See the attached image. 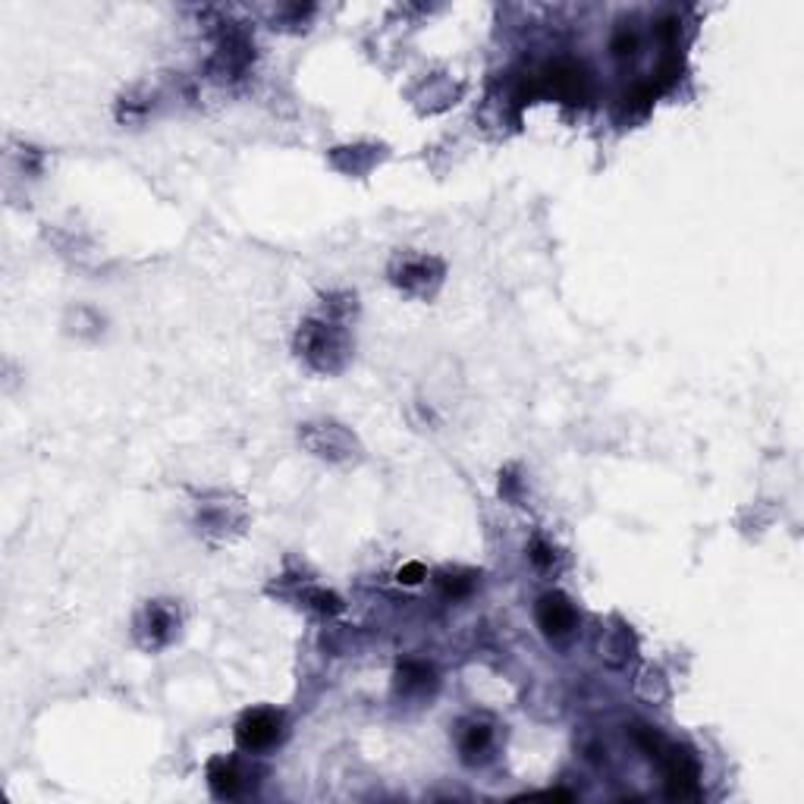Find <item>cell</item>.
I'll return each instance as SVG.
<instances>
[{
  "mask_svg": "<svg viewBox=\"0 0 804 804\" xmlns=\"http://www.w3.org/2000/svg\"><path fill=\"white\" fill-rule=\"evenodd\" d=\"M245 525H249V509H245V503L240 497L218 491V494H208V497L198 500L196 528L205 541H230V538L242 535Z\"/></svg>",
  "mask_w": 804,
  "mask_h": 804,
  "instance_id": "cell-2",
  "label": "cell"
},
{
  "mask_svg": "<svg viewBox=\"0 0 804 804\" xmlns=\"http://www.w3.org/2000/svg\"><path fill=\"white\" fill-rule=\"evenodd\" d=\"M519 487H522V481L516 478L513 472H506L500 481V494L506 500H519Z\"/></svg>",
  "mask_w": 804,
  "mask_h": 804,
  "instance_id": "cell-20",
  "label": "cell"
},
{
  "mask_svg": "<svg viewBox=\"0 0 804 804\" xmlns=\"http://www.w3.org/2000/svg\"><path fill=\"white\" fill-rule=\"evenodd\" d=\"M302 604L315 613H321V616H337L343 609V601L327 587H308L302 594Z\"/></svg>",
  "mask_w": 804,
  "mask_h": 804,
  "instance_id": "cell-15",
  "label": "cell"
},
{
  "mask_svg": "<svg viewBox=\"0 0 804 804\" xmlns=\"http://www.w3.org/2000/svg\"><path fill=\"white\" fill-rule=\"evenodd\" d=\"M252 57H255V44H252V38H249L242 29H236V25H227V29L220 32L218 51H214V57H211V69H214L218 79H236V76H242V73L249 69Z\"/></svg>",
  "mask_w": 804,
  "mask_h": 804,
  "instance_id": "cell-9",
  "label": "cell"
},
{
  "mask_svg": "<svg viewBox=\"0 0 804 804\" xmlns=\"http://www.w3.org/2000/svg\"><path fill=\"white\" fill-rule=\"evenodd\" d=\"M249 785V770L242 767L236 758H211L208 761V789L211 795L227 802V799H240Z\"/></svg>",
  "mask_w": 804,
  "mask_h": 804,
  "instance_id": "cell-11",
  "label": "cell"
},
{
  "mask_svg": "<svg viewBox=\"0 0 804 804\" xmlns=\"http://www.w3.org/2000/svg\"><path fill=\"white\" fill-rule=\"evenodd\" d=\"M179 629V609L170 601H148L135 619V641L145 651H161L176 638Z\"/></svg>",
  "mask_w": 804,
  "mask_h": 804,
  "instance_id": "cell-7",
  "label": "cell"
},
{
  "mask_svg": "<svg viewBox=\"0 0 804 804\" xmlns=\"http://www.w3.org/2000/svg\"><path fill=\"white\" fill-rule=\"evenodd\" d=\"M528 560L538 565L541 572H547V569H553V563H557V553H553V547L543 541V538H531V543H528Z\"/></svg>",
  "mask_w": 804,
  "mask_h": 804,
  "instance_id": "cell-17",
  "label": "cell"
},
{
  "mask_svg": "<svg viewBox=\"0 0 804 804\" xmlns=\"http://www.w3.org/2000/svg\"><path fill=\"white\" fill-rule=\"evenodd\" d=\"M428 579V569L421 563H406L399 572H396V582L399 585H418V582H425Z\"/></svg>",
  "mask_w": 804,
  "mask_h": 804,
  "instance_id": "cell-19",
  "label": "cell"
},
{
  "mask_svg": "<svg viewBox=\"0 0 804 804\" xmlns=\"http://www.w3.org/2000/svg\"><path fill=\"white\" fill-rule=\"evenodd\" d=\"M653 758L663 770V783H667L670 799H697L701 795V761L692 748L663 741Z\"/></svg>",
  "mask_w": 804,
  "mask_h": 804,
  "instance_id": "cell-5",
  "label": "cell"
},
{
  "mask_svg": "<svg viewBox=\"0 0 804 804\" xmlns=\"http://www.w3.org/2000/svg\"><path fill=\"white\" fill-rule=\"evenodd\" d=\"M613 54L616 57H631L635 51H638V35L635 32H629V29H619L616 35H613Z\"/></svg>",
  "mask_w": 804,
  "mask_h": 804,
  "instance_id": "cell-18",
  "label": "cell"
},
{
  "mask_svg": "<svg viewBox=\"0 0 804 804\" xmlns=\"http://www.w3.org/2000/svg\"><path fill=\"white\" fill-rule=\"evenodd\" d=\"M343 152H349V164L346 167H340V170H343V174L359 176V174H368L371 164L377 161V154L374 152H381V148L368 145V148H343Z\"/></svg>",
  "mask_w": 804,
  "mask_h": 804,
  "instance_id": "cell-16",
  "label": "cell"
},
{
  "mask_svg": "<svg viewBox=\"0 0 804 804\" xmlns=\"http://www.w3.org/2000/svg\"><path fill=\"white\" fill-rule=\"evenodd\" d=\"M447 277V267L434 255L403 252L390 262V283L415 299H431Z\"/></svg>",
  "mask_w": 804,
  "mask_h": 804,
  "instance_id": "cell-4",
  "label": "cell"
},
{
  "mask_svg": "<svg viewBox=\"0 0 804 804\" xmlns=\"http://www.w3.org/2000/svg\"><path fill=\"white\" fill-rule=\"evenodd\" d=\"M236 748L245 755H264L283 739V714L277 707H252L236 723Z\"/></svg>",
  "mask_w": 804,
  "mask_h": 804,
  "instance_id": "cell-6",
  "label": "cell"
},
{
  "mask_svg": "<svg viewBox=\"0 0 804 804\" xmlns=\"http://www.w3.org/2000/svg\"><path fill=\"white\" fill-rule=\"evenodd\" d=\"M299 443L311 456L333 462V465H349L362 459V443L340 421H308L299 428Z\"/></svg>",
  "mask_w": 804,
  "mask_h": 804,
  "instance_id": "cell-3",
  "label": "cell"
},
{
  "mask_svg": "<svg viewBox=\"0 0 804 804\" xmlns=\"http://www.w3.org/2000/svg\"><path fill=\"white\" fill-rule=\"evenodd\" d=\"M437 675L434 670L428 667V663H421V660H406V663H399V670H396V685L406 692V695H425L428 689H434Z\"/></svg>",
  "mask_w": 804,
  "mask_h": 804,
  "instance_id": "cell-12",
  "label": "cell"
},
{
  "mask_svg": "<svg viewBox=\"0 0 804 804\" xmlns=\"http://www.w3.org/2000/svg\"><path fill=\"white\" fill-rule=\"evenodd\" d=\"M296 355L318 374H340L352 359V337L333 318H308L296 330Z\"/></svg>",
  "mask_w": 804,
  "mask_h": 804,
  "instance_id": "cell-1",
  "label": "cell"
},
{
  "mask_svg": "<svg viewBox=\"0 0 804 804\" xmlns=\"http://www.w3.org/2000/svg\"><path fill=\"white\" fill-rule=\"evenodd\" d=\"M491 745H494V729H491L487 723H469V726L462 729L459 748H462V755H465L469 761H475L478 755H487Z\"/></svg>",
  "mask_w": 804,
  "mask_h": 804,
  "instance_id": "cell-14",
  "label": "cell"
},
{
  "mask_svg": "<svg viewBox=\"0 0 804 804\" xmlns=\"http://www.w3.org/2000/svg\"><path fill=\"white\" fill-rule=\"evenodd\" d=\"M541 88L565 104H585L591 98V76L575 60H557L541 73Z\"/></svg>",
  "mask_w": 804,
  "mask_h": 804,
  "instance_id": "cell-8",
  "label": "cell"
},
{
  "mask_svg": "<svg viewBox=\"0 0 804 804\" xmlns=\"http://www.w3.org/2000/svg\"><path fill=\"white\" fill-rule=\"evenodd\" d=\"M434 585L447 601H462L478 585V572H472V569H443V572H437Z\"/></svg>",
  "mask_w": 804,
  "mask_h": 804,
  "instance_id": "cell-13",
  "label": "cell"
},
{
  "mask_svg": "<svg viewBox=\"0 0 804 804\" xmlns=\"http://www.w3.org/2000/svg\"><path fill=\"white\" fill-rule=\"evenodd\" d=\"M538 626L547 638H565L572 635V629L579 626V613H575V604L565 597L563 591H547L541 601H538Z\"/></svg>",
  "mask_w": 804,
  "mask_h": 804,
  "instance_id": "cell-10",
  "label": "cell"
}]
</instances>
